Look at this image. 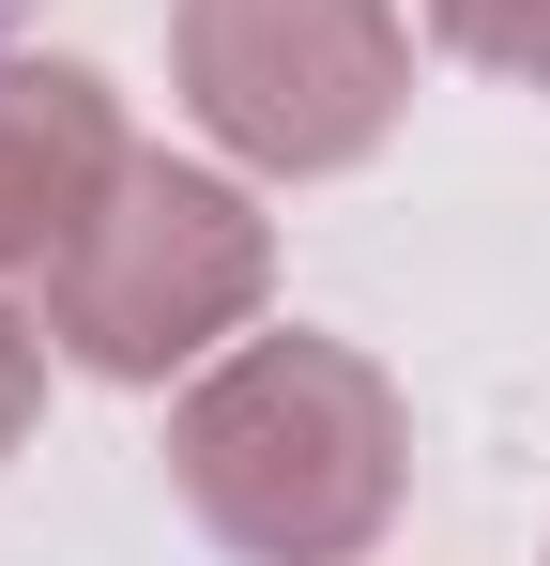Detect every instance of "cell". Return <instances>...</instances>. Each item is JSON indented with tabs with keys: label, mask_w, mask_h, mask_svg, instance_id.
I'll return each instance as SVG.
<instances>
[{
	"label": "cell",
	"mask_w": 550,
	"mask_h": 566,
	"mask_svg": "<svg viewBox=\"0 0 550 566\" xmlns=\"http://www.w3.org/2000/svg\"><path fill=\"white\" fill-rule=\"evenodd\" d=\"M169 490L230 566H367L413 505V413L321 322H261L169 398Z\"/></svg>",
	"instance_id": "1"
},
{
	"label": "cell",
	"mask_w": 550,
	"mask_h": 566,
	"mask_svg": "<svg viewBox=\"0 0 550 566\" xmlns=\"http://www.w3.org/2000/svg\"><path fill=\"white\" fill-rule=\"evenodd\" d=\"M62 368L92 382H138L169 398L199 382L230 337H261L275 306V214L245 169H199V154H123V185L77 214V245L31 276Z\"/></svg>",
	"instance_id": "2"
},
{
	"label": "cell",
	"mask_w": 550,
	"mask_h": 566,
	"mask_svg": "<svg viewBox=\"0 0 550 566\" xmlns=\"http://www.w3.org/2000/svg\"><path fill=\"white\" fill-rule=\"evenodd\" d=\"M169 93L245 185L367 169L413 107V0H169Z\"/></svg>",
	"instance_id": "3"
},
{
	"label": "cell",
	"mask_w": 550,
	"mask_h": 566,
	"mask_svg": "<svg viewBox=\"0 0 550 566\" xmlns=\"http://www.w3.org/2000/svg\"><path fill=\"white\" fill-rule=\"evenodd\" d=\"M123 154H138V123L92 62H0V276L15 291L77 245V214L123 185Z\"/></svg>",
	"instance_id": "4"
},
{
	"label": "cell",
	"mask_w": 550,
	"mask_h": 566,
	"mask_svg": "<svg viewBox=\"0 0 550 566\" xmlns=\"http://www.w3.org/2000/svg\"><path fill=\"white\" fill-rule=\"evenodd\" d=\"M413 15H429L444 62L505 77V93H550V0H413Z\"/></svg>",
	"instance_id": "5"
},
{
	"label": "cell",
	"mask_w": 550,
	"mask_h": 566,
	"mask_svg": "<svg viewBox=\"0 0 550 566\" xmlns=\"http://www.w3.org/2000/svg\"><path fill=\"white\" fill-rule=\"evenodd\" d=\"M0 15H15V0H0ZM0 62H15V46H0Z\"/></svg>",
	"instance_id": "6"
}]
</instances>
